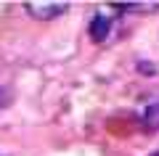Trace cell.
Listing matches in <instances>:
<instances>
[{"mask_svg": "<svg viewBox=\"0 0 159 156\" xmlns=\"http://www.w3.org/2000/svg\"><path fill=\"white\" fill-rule=\"evenodd\" d=\"M24 11L37 21H53V19L64 16L69 11V3H64V0L61 3H56V0H29V3H24Z\"/></svg>", "mask_w": 159, "mask_h": 156, "instance_id": "6da1fadb", "label": "cell"}, {"mask_svg": "<svg viewBox=\"0 0 159 156\" xmlns=\"http://www.w3.org/2000/svg\"><path fill=\"white\" fill-rule=\"evenodd\" d=\"M8 103H11V95H8V90H6V87H0V111H3Z\"/></svg>", "mask_w": 159, "mask_h": 156, "instance_id": "5b68a950", "label": "cell"}, {"mask_svg": "<svg viewBox=\"0 0 159 156\" xmlns=\"http://www.w3.org/2000/svg\"><path fill=\"white\" fill-rule=\"evenodd\" d=\"M109 29H111V16H109L106 11H98L96 16H93L90 21V40L93 42H103L109 34Z\"/></svg>", "mask_w": 159, "mask_h": 156, "instance_id": "3957f363", "label": "cell"}, {"mask_svg": "<svg viewBox=\"0 0 159 156\" xmlns=\"http://www.w3.org/2000/svg\"><path fill=\"white\" fill-rule=\"evenodd\" d=\"M143 127L146 130H159V103H151L143 111Z\"/></svg>", "mask_w": 159, "mask_h": 156, "instance_id": "277c9868", "label": "cell"}, {"mask_svg": "<svg viewBox=\"0 0 159 156\" xmlns=\"http://www.w3.org/2000/svg\"><path fill=\"white\" fill-rule=\"evenodd\" d=\"M111 13H157L159 3H106Z\"/></svg>", "mask_w": 159, "mask_h": 156, "instance_id": "7a4b0ae2", "label": "cell"}]
</instances>
